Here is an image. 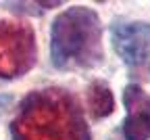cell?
<instances>
[{"instance_id":"5","label":"cell","mask_w":150,"mask_h":140,"mask_svg":"<svg viewBox=\"0 0 150 140\" xmlns=\"http://www.w3.org/2000/svg\"><path fill=\"white\" fill-rule=\"evenodd\" d=\"M123 140H150V94L138 84H127L123 90Z\"/></svg>"},{"instance_id":"7","label":"cell","mask_w":150,"mask_h":140,"mask_svg":"<svg viewBox=\"0 0 150 140\" xmlns=\"http://www.w3.org/2000/svg\"><path fill=\"white\" fill-rule=\"evenodd\" d=\"M8 103H11V96H2V94H0V115L4 113V109L8 107Z\"/></svg>"},{"instance_id":"3","label":"cell","mask_w":150,"mask_h":140,"mask_svg":"<svg viewBox=\"0 0 150 140\" xmlns=\"http://www.w3.org/2000/svg\"><path fill=\"white\" fill-rule=\"evenodd\" d=\"M38 59L35 34L29 25L0 21V77L13 79L27 73Z\"/></svg>"},{"instance_id":"1","label":"cell","mask_w":150,"mask_h":140,"mask_svg":"<svg viewBox=\"0 0 150 140\" xmlns=\"http://www.w3.org/2000/svg\"><path fill=\"white\" fill-rule=\"evenodd\" d=\"M13 140H90V128L75 96L63 88L29 92L11 121Z\"/></svg>"},{"instance_id":"4","label":"cell","mask_w":150,"mask_h":140,"mask_svg":"<svg viewBox=\"0 0 150 140\" xmlns=\"http://www.w3.org/2000/svg\"><path fill=\"white\" fill-rule=\"evenodd\" d=\"M115 52L131 69H140L150 59V23L146 21H115L110 27Z\"/></svg>"},{"instance_id":"6","label":"cell","mask_w":150,"mask_h":140,"mask_svg":"<svg viewBox=\"0 0 150 140\" xmlns=\"http://www.w3.org/2000/svg\"><path fill=\"white\" fill-rule=\"evenodd\" d=\"M86 103H88V111L94 119H104L115 111V96H112L108 84L100 82V79L88 86Z\"/></svg>"},{"instance_id":"2","label":"cell","mask_w":150,"mask_h":140,"mask_svg":"<svg viewBox=\"0 0 150 140\" xmlns=\"http://www.w3.org/2000/svg\"><path fill=\"white\" fill-rule=\"evenodd\" d=\"M50 56L56 69H92L102 63V23L96 11L71 6L52 21Z\"/></svg>"}]
</instances>
